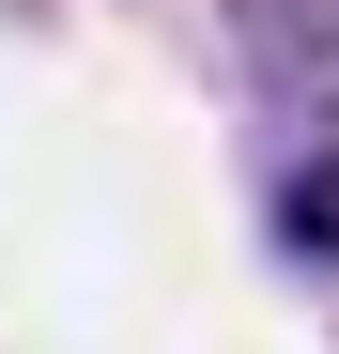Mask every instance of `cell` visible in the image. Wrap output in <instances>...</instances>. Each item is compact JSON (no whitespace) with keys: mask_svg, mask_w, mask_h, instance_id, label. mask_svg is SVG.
Wrapping results in <instances>:
<instances>
[{"mask_svg":"<svg viewBox=\"0 0 339 354\" xmlns=\"http://www.w3.org/2000/svg\"><path fill=\"white\" fill-rule=\"evenodd\" d=\"M277 247H293V262H324V277H339V154H309L293 185H277Z\"/></svg>","mask_w":339,"mask_h":354,"instance_id":"cell-2","label":"cell"},{"mask_svg":"<svg viewBox=\"0 0 339 354\" xmlns=\"http://www.w3.org/2000/svg\"><path fill=\"white\" fill-rule=\"evenodd\" d=\"M232 46H247V93L339 124V0H232Z\"/></svg>","mask_w":339,"mask_h":354,"instance_id":"cell-1","label":"cell"}]
</instances>
